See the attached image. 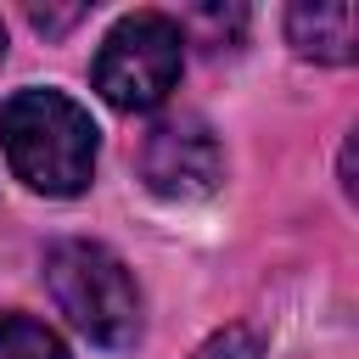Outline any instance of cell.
Wrapping results in <instances>:
<instances>
[{"mask_svg":"<svg viewBox=\"0 0 359 359\" xmlns=\"http://www.w3.org/2000/svg\"><path fill=\"white\" fill-rule=\"evenodd\" d=\"M191 359H264V348H258V337H252L247 325H224V331H213Z\"/></svg>","mask_w":359,"mask_h":359,"instance_id":"7","label":"cell"},{"mask_svg":"<svg viewBox=\"0 0 359 359\" xmlns=\"http://www.w3.org/2000/svg\"><path fill=\"white\" fill-rule=\"evenodd\" d=\"M185 67V28L163 11L123 17L95 50V90L118 112H151Z\"/></svg>","mask_w":359,"mask_h":359,"instance_id":"3","label":"cell"},{"mask_svg":"<svg viewBox=\"0 0 359 359\" xmlns=\"http://www.w3.org/2000/svg\"><path fill=\"white\" fill-rule=\"evenodd\" d=\"M0 359H73V353L50 325L28 314H0Z\"/></svg>","mask_w":359,"mask_h":359,"instance_id":"6","label":"cell"},{"mask_svg":"<svg viewBox=\"0 0 359 359\" xmlns=\"http://www.w3.org/2000/svg\"><path fill=\"white\" fill-rule=\"evenodd\" d=\"M45 286L56 309L101 348H129L140 337V292L129 264L101 241H56L45 252Z\"/></svg>","mask_w":359,"mask_h":359,"instance_id":"2","label":"cell"},{"mask_svg":"<svg viewBox=\"0 0 359 359\" xmlns=\"http://www.w3.org/2000/svg\"><path fill=\"white\" fill-rule=\"evenodd\" d=\"M140 174L163 202H196L224 180V151L202 118H168L146 135Z\"/></svg>","mask_w":359,"mask_h":359,"instance_id":"4","label":"cell"},{"mask_svg":"<svg viewBox=\"0 0 359 359\" xmlns=\"http://www.w3.org/2000/svg\"><path fill=\"white\" fill-rule=\"evenodd\" d=\"M286 34H292L297 56L353 62L359 22H353V6H342V0H314V6H292V11H286Z\"/></svg>","mask_w":359,"mask_h":359,"instance_id":"5","label":"cell"},{"mask_svg":"<svg viewBox=\"0 0 359 359\" xmlns=\"http://www.w3.org/2000/svg\"><path fill=\"white\" fill-rule=\"evenodd\" d=\"M0 146L11 174L45 196H79L95 174V123L62 90H17L0 107Z\"/></svg>","mask_w":359,"mask_h":359,"instance_id":"1","label":"cell"},{"mask_svg":"<svg viewBox=\"0 0 359 359\" xmlns=\"http://www.w3.org/2000/svg\"><path fill=\"white\" fill-rule=\"evenodd\" d=\"M0 50H6V28H0Z\"/></svg>","mask_w":359,"mask_h":359,"instance_id":"8","label":"cell"}]
</instances>
